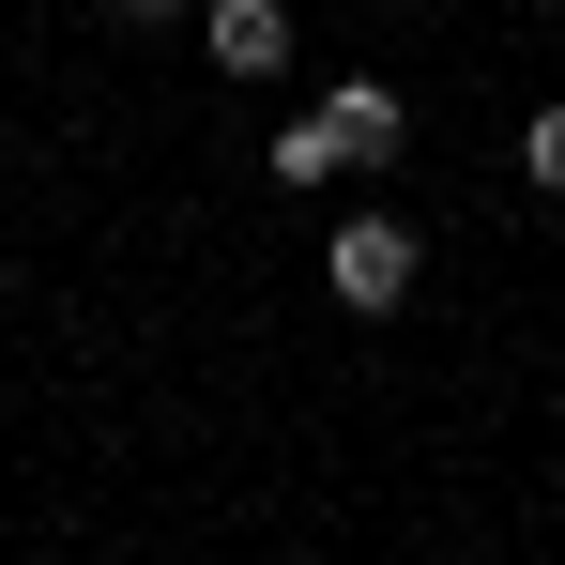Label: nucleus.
I'll return each mask as SVG.
<instances>
[{
    "mask_svg": "<svg viewBox=\"0 0 565 565\" xmlns=\"http://www.w3.org/2000/svg\"><path fill=\"white\" fill-rule=\"evenodd\" d=\"M397 290H413V230L397 214H352L337 230V306H397Z\"/></svg>",
    "mask_w": 565,
    "mask_h": 565,
    "instance_id": "obj_1",
    "label": "nucleus"
},
{
    "mask_svg": "<svg viewBox=\"0 0 565 565\" xmlns=\"http://www.w3.org/2000/svg\"><path fill=\"white\" fill-rule=\"evenodd\" d=\"M214 62H230V77H276V62H290V15H276V0H214Z\"/></svg>",
    "mask_w": 565,
    "mask_h": 565,
    "instance_id": "obj_2",
    "label": "nucleus"
},
{
    "mask_svg": "<svg viewBox=\"0 0 565 565\" xmlns=\"http://www.w3.org/2000/svg\"><path fill=\"white\" fill-rule=\"evenodd\" d=\"M321 122H337V153H352V169H367V153H397V93H382V77H367V93H337Z\"/></svg>",
    "mask_w": 565,
    "mask_h": 565,
    "instance_id": "obj_3",
    "label": "nucleus"
},
{
    "mask_svg": "<svg viewBox=\"0 0 565 565\" xmlns=\"http://www.w3.org/2000/svg\"><path fill=\"white\" fill-rule=\"evenodd\" d=\"M337 169H352V153H337V122H321V107L276 122V184H337Z\"/></svg>",
    "mask_w": 565,
    "mask_h": 565,
    "instance_id": "obj_4",
    "label": "nucleus"
},
{
    "mask_svg": "<svg viewBox=\"0 0 565 565\" xmlns=\"http://www.w3.org/2000/svg\"><path fill=\"white\" fill-rule=\"evenodd\" d=\"M520 169H535V184L565 199V107H535V138H520Z\"/></svg>",
    "mask_w": 565,
    "mask_h": 565,
    "instance_id": "obj_5",
    "label": "nucleus"
},
{
    "mask_svg": "<svg viewBox=\"0 0 565 565\" xmlns=\"http://www.w3.org/2000/svg\"><path fill=\"white\" fill-rule=\"evenodd\" d=\"M122 15H184V0H122Z\"/></svg>",
    "mask_w": 565,
    "mask_h": 565,
    "instance_id": "obj_6",
    "label": "nucleus"
}]
</instances>
